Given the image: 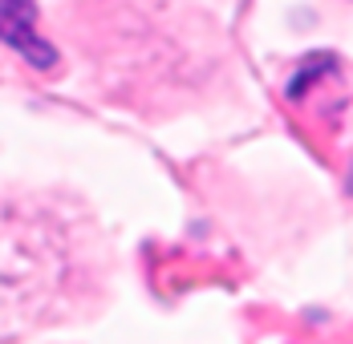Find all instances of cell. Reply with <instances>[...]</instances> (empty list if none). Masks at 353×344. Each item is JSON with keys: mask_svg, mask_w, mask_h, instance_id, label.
Returning <instances> with one entry per match:
<instances>
[{"mask_svg": "<svg viewBox=\"0 0 353 344\" xmlns=\"http://www.w3.org/2000/svg\"><path fill=\"white\" fill-rule=\"evenodd\" d=\"M321 69H333V57L317 53V57H313L309 65H305L301 73H296V77H292V81H288V98H301V94H305V85H309V81H317Z\"/></svg>", "mask_w": 353, "mask_h": 344, "instance_id": "cell-3", "label": "cell"}, {"mask_svg": "<svg viewBox=\"0 0 353 344\" xmlns=\"http://www.w3.org/2000/svg\"><path fill=\"white\" fill-rule=\"evenodd\" d=\"M0 41L33 69L57 65V49L37 33V0H0Z\"/></svg>", "mask_w": 353, "mask_h": 344, "instance_id": "cell-2", "label": "cell"}, {"mask_svg": "<svg viewBox=\"0 0 353 344\" xmlns=\"http://www.w3.org/2000/svg\"><path fill=\"white\" fill-rule=\"evenodd\" d=\"M77 264L53 211L0 203V341L45 324L70 300Z\"/></svg>", "mask_w": 353, "mask_h": 344, "instance_id": "cell-1", "label": "cell"}]
</instances>
